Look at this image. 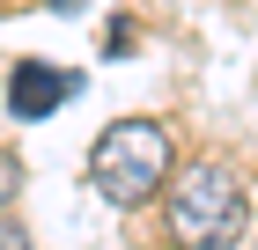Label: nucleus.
Returning a JSON list of instances; mask_svg holds the SVG:
<instances>
[{"label": "nucleus", "mask_w": 258, "mask_h": 250, "mask_svg": "<svg viewBox=\"0 0 258 250\" xmlns=\"http://www.w3.org/2000/svg\"><path fill=\"white\" fill-rule=\"evenodd\" d=\"M0 250H30V235H22V221H8V213H0Z\"/></svg>", "instance_id": "5"}, {"label": "nucleus", "mask_w": 258, "mask_h": 250, "mask_svg": "<svg viewBox=\"0 0 258 250\" xmlns=\"http://www.w3.org/2000/svg\"><path fill=\"white\" fill-rule=\"evenodd\" d=\"M81 89V74L74 66H52V59H22L15 66V81H8V111L22 118V125H37V118H52L67 96Z\"/></svg>", "instance_id": "3"}, {"label": "nucleus", "mask_w": 258, "mask_h": 250, "mask_svg": "<svg viewBox=\"0 0 258 250\" xmlns=\"http://www.w3.org/2000/svg\"><path fill=\"white\" fill-rule=\"evenodd\" d=\"M15 192H22V162L0 147V213H8V199H15Z\"/></svg>", "instance_id": "4"}, {"label": "nucleus", "mask_w": 258, "mask_h": 250, "mask_svg": "<svg viewBox=\"0 0 258 250\" xmlns=\"http://www.w3.org/2000/svg\"><path fill=\"white\" fill-rule=\"evenodd\" d=\"M89 184L111 206H148L155 184H170V125L155 118H118L89 154Z\"/></svg>", "instance_id": "2"}, {"label": "nucleus", "mask_w": 258, "mask_h": 250, "mask_svg": "<svg viewBox=\"0 0 258 250\" xmlns=\"http://www.w3.org/2000/svg\"><path fill=\"white\" fill-rule=\"evenodd\" d=\"M162 221L177 250H229L243 235V184L229 162H184L162 192Z\"/></svg>", "instance_id": "1"}]
</instances>
